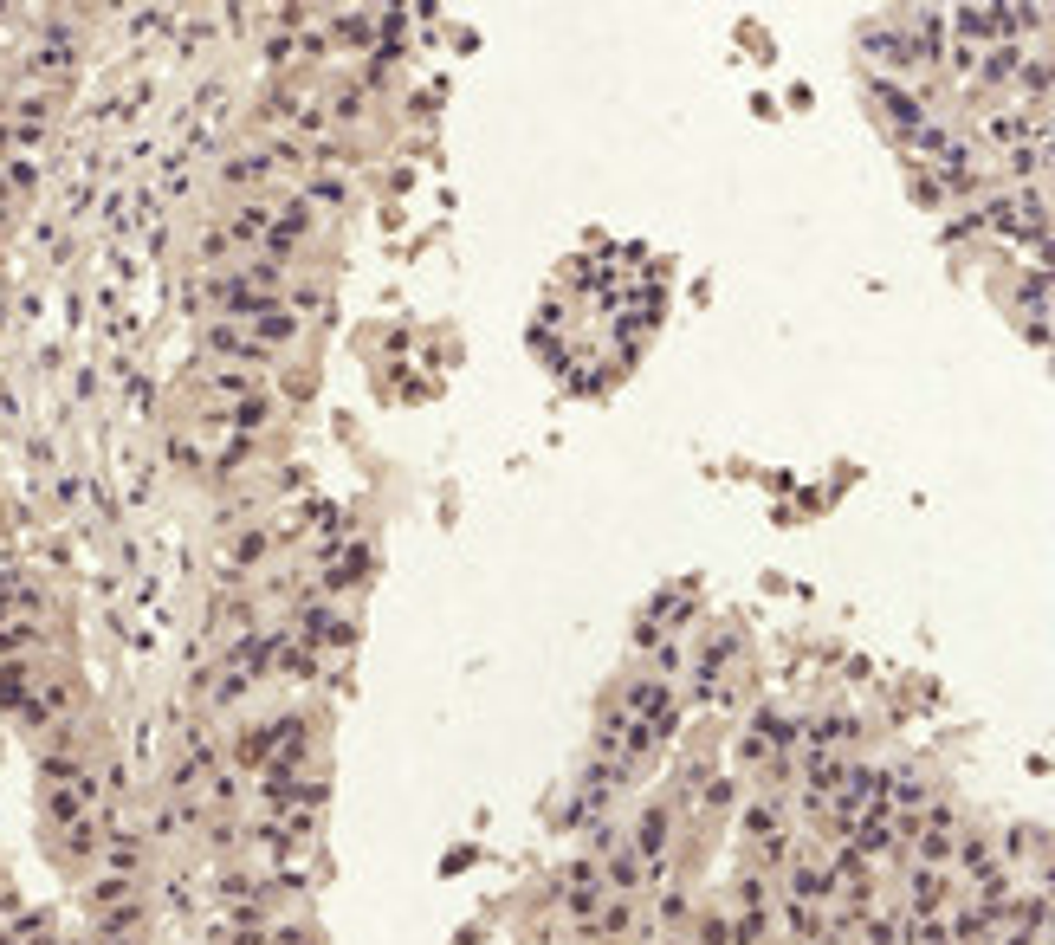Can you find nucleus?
<instances>
[{
  "label": "nucleus",
  "instance_id": "1",
  "mask_svg": "<svg viewBox=\"0 0 1055 945\" xmlns=\"http://www.w3.org/2000/svg\"><path fill=\"white\" fill-rule=\"evenodd\" d=\"M667 835H674V816H667V803H654V810H641V823H635V842H628V855L641 861V868H661V855H667Z\"/></svg>",
  "mask_w": 1055,
  "mask_h": 945
},
{
  "label": "nucleus",
  "instance_id": "2",
  "mask_svg": "<svg viewBox=\"0 0 1055 945\" xmlns=\"http://www.w3.org/2000/svg\"><path fill=\"white\" fill-rule=\"evenodd\" d=\"M305 234H311V208H305V201H292V208L272 214V227H266V240H259V246H266V259H285Z\"/></svg>",
  "mask_w": 1055,
  "mask_h": 945
},
{
  "label": "nucleus",
  "instance_id": "3",
  "mask_svg": "<svg viewBox=\"0 0 1055 945\" xmlns=\"http://www.w3.org/2000/svg\"><path fill=\"white\" fill-rule=\"evenodd\" d=\"M208 350L214 356H234L240 369H259L272 356L266 344H253V331H240V324H208Z\"/></svg>",
  "mask_w": 1055,
  "mask_h": 945
},
{
  "label": "nucleus",
  "instance_id": "4",
  "mask_svg": "<svg viewBox=\"0 0 1055 945\" xmlns=\"http://www.w3.org/2000/svg\"><path fill=\"white\" fill-rule=\"evenodd\" d=\"M913 913H920V920H933V913H945V874L939 868H913Z\"/></svg>",
  "mask_w": 1055,
  "mask_h": 945
},
{
  "label": "nucleus",
  "instance_id": "5",
  "mask_svg": "<svg viewBox=\"0 0 1055 945\" xmlns=\"http://www.w3.org/2000/svg\"><path fill=\"white\" fill-rule=\"evenodd\" d=\"M292 337H298V318H292V311H279V305H272V311H259V318H253V344L285 350Z\"/></svg>",
  "mask_w": 1055,
  "mask_h": 945
},
{
  "label": "nucleus",
  "instance_id": "6",
  "mask_svg": "<svg viewBox=\"0 0 1055 945\" xmlns=\"http://www.w3.org/2000/svg\"><path fill=\"white\" fill-rule=\"evenodd\" d=\"M227 421H234L240 434H259V428L272 421V402H266V389H259V395H246V402H234V408H227Z\"/></svg>",
  "mask_w": 1055,
  "mask_h": 945
},
{
  "label": "nucleus",
  "instance_id": "7",
  "mask_svg": "<svg viewBox=\"0 0 1055 945\" xmlns=\"http://www.w3.org/2000/svg\"><path fill=\"white\" fill-rule=\"evenodd\" d=\"M602 900H609V894H602L596 881H589V887H570V894H564V913H570L577 926H589V920L602 913Z\"/></svg>",
  "mask_w": 1055,
  "mask_h": 945
},
{
  "label": "nucleus",
  "instance_id": "8",
  "mask_svg": "<svg viewBox=\"0 0 1055 945\" xmlns=\"http://www.w3.org/2000/svg\"><path fill=\"white\" fill-rule=\"evenodd\" d=\"M1043 162H1049V136H1036V143H1017V149H1010V175H1023V182H1030V175H1043Z\"/></svg>",
  "mask_w": 1055,
  "mask_h": 945
},
{
  "label": "nucleus",
  "instance_id": "9",
  "mask_svg": "<svg viewBox=\"0 0 1055 945\" xmlns=\"http://www.w3.org/2000/svg\"><path fill=\"white\" fill-rule=\"evenodd\" d=\"M59 842H65V855H72V861L98 855V823H91V816H78L72 829H59Z\"/></svg>",
  "mask_w": 1055,
  "mask_h": 945
},
{
  "label": "nucleus",
  "instance_id": "10",
  "mask_svg": "<svg viewBox=\"0 0 1055 945\" xmlns=\"http://www.w3.org/2000/svg\"><path fill=\"white\" fill-rule=\"evenodd\" d=\"M266 227H272V208H240V214H234V234H227V240L259 246V240H266Z\"/></svg>",
  "mask_w": 1055,
  "mask_h": 945
},
{
  "label": "nucleus",
  "instance_id": "11",
  "mask_svg": "<svg viewBox=\"0 0 1055 945\" xmlns=\"http://www.w3.org/2000/svg\"><path fill=\"white\" fill-rule=\"evenodd\" d=\"M266 169H272V149H253V156H234V162H227V182L246 188V182H259Z\"/></svg>",
  "mask_w": 1055,
  "mask_h": 945
},
{
  "label": "nucleus",
  "instance_id": "12",
  "mask_svg": "<svg viewBox=\"0 0 1055 945\" xmlns=\"http://www.w3.org/2000/svg\"><path fill=\"white\" fill-rule=\"evenodd\" d=\"M745 835H751V842H777V803H751V810H745Z\"/></svg>",
  "mask_w": 1055,
  "mask_h": 945
},
{
  "label": "nucleus",
  "instance_id": "13",
  "mask_svg": "<svg viewBox=\"0 0 1055 945\" xmlns=\"http://www.w3.org/2000/svg\"><path fill=\"white\" fill-rule=\"evenodd\" d=\"M104 868H111L117 881H136V842H130V835H117V842L104 848Z\"/></svg>",
  "mask_w": 1055,
  "mask_h": 945
},
{
  "label": "nucleus",
  "instance_id": "14",
  "mask_svg": "<svg viewBox=\"0 0 1055 945\" xmlns=\"http://www.w3.org/2000/svg\"><path fill=\"white\" fill-rule=\"evenodd\" d=\"M1017 72H1023V59H1017L1010 46H997L991 59H984V72H978V78H984V85H1004V78H1017Z\"/></svg>",
  "mask_w": 1055,
  "mask_h": 945
},
{
  "label": "nucleus",
  "instance_id": "15",
  "mask_svg": "<svg viewBox=\"0 0 1055 945\" xmlns=\"http://www.w3.org/2000/svg\"><path fill=\"white\" fill-rule=\"evenodd\" d=\"M952 848H958L952 835H939V829H920V861H926V868H945V861H952Z\"/></svg>",
  "mask_w": 1055,
  "mask_h": 945
},
{
  "label": "nucleus",
  "instance_id": "16",
  "mask_svg": "<svg viewBox=\"0 0 1055 945\" xmlns=\"http://www.w3.org/2000/svg\"><path fill=\"white\" fill-rule=\"evenodd\" d=\"M700 945H732V920L725 913H700Z\"/></svg>",
  "mask_w": 1055,
  "mask_h": 945
},
{
  "label": "nucleus",
  "instance_id": "17",
  "mask_svg": "<svg viewBox=\"0 0 1055 945\" xmlns=\"http://www.w3.org/2000/svg\"><path fill=\"white\" fill-rule=\"evenodd\" d=\"M700 797H706V810H719V816H725V810H732V797H738V784H732V777H712Z\"/></svg>",
  "mask_w": 1055,
  "mask_h": 945
},
{
  "label": "nucleus",
  "instance_id": "18",
  "mask_svg": "<svg viewBox=\"0 0 1055 945\" xmlns=\"http://www.w3.org/2000/svg\"><path fill=\"white\" fill-rule=\"evenodd\" d=\"M337 33L363 46V39H376V13H344V26H337Z\"/></svg>",
  "mask_w": 1055,
  "mask_h": 945
},
{
  "label": "nucleus",
  "instance_id": "19",
  "mask_svg": "<svg viewBox=\"0 0 1055 945\" xmlns=\"http://www.w3.org/2000/svg\"><path fill=\"white\" fill-rule=\"evenodd\" d=\"M1023 130H1030V123H1023V117H991V136H997V143H1017Z\"/></svg>",
  "mask_w": 1055,
  "mask_h": 945
},
{
  "label": "nucleus",
  "instance_id": "20",
  "mask_svg": "<svg viewBox=\"0 0 1055 945\" xmlns=\"http://www.w3.org/2000/svg\"><path fill=\"white\" fill-rule=\"evenodd\" d=\"M661 920H674V926H680V920H687V900L667 894V900H661Z\"/></svg>",
  "mask_w": 1055,
  "mask_h": 945
},
{
  "label": "nucleus",
  "instance_id": "21",
  "mask_svg": "<svg viewBox=\"0 0 1055 945\" xmlns=\"http://www.w3.org/2000/svg\"><path fill=\"white\" fill-rule=\"evenodd\" d=\"M266 945H311V933H298V926H285V933H266Z\"/></svg>",
  "mask_w": 1055,
  "mask_h": 945
},
{
  "label": "nucleus",
  "instance_id": "22",
  "mask_svg": "<svg viewBox=\"0 0 1055 945\" xmlns=\"http://www.w3.org/2000/svg\"><path fill=\"white\" fill-rule=\"evenodd\" d=\"M7 136H13V130H7V123H0V149H7Z\"/></svg>",
  "mask_w": 1055,
  "mask_h": 945
}]
</instances>
